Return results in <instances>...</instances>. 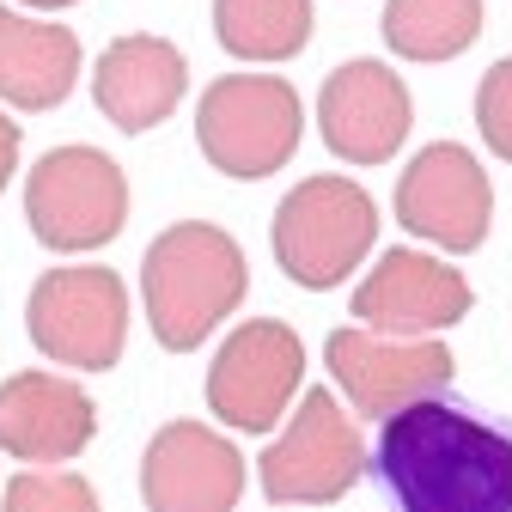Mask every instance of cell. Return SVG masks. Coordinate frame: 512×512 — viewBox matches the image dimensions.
Listing matches in <instances>:
<instances>
[{"label":"cell","instance_id":"obj_1","mask_svg":"<svg viewBox=\"0 0 512 512\" xmlns=\"http://www.w3.org/2000/svg\"><path fill=\"white\" fill-rule=\"evenodd\" d=\"M372 476L397 512H512V421L421 397L378 421Z\"/></svg>","mask_w":512,"mask_h":512},{"label":"cell","instance_id":"obj_2","mask_svg":"<svg viewBox=\"0 0 512 512\" xmlns=\"http://www.w3.org/2000/svg\"><path fill=\"white\" fill-rule=\"evenodd\" d=\"M244 293H250V263L232 232H220L208 220H183L147 244L141 299H147V324H153L159 348H171V354L202 348L238 311Z\"/></svg>","mask_w":512,"mask_h":512},{"label":"cell","instance_id":"obj_3","mask_svg":"<svg viewBox=\"0 0 512 512\" xmlns=\"http://www.w3.org/2000/svg\"><path fill=\"white\" fill-rule=\"evenodd\" d=\"M305 135V110L293 80L275 74H226L196 104V147L220 177L256 183L275 177Z\"/></svg>","mask_w":512,"mask_h":512},{"label":"cell","instance_id":"obj_4","mask_svg":"<svg viewBox=\"0 0 512 512\" xmlns=\"http://www.w3.org/2000/svg\"><path fill=\"white\" fill-rule=\"evenodd\" d=\"M378 244V208L354 177H305L275 208V263L287 281L324 293L348 281Z\"/></svg>","mask_w":512,"mask_h":512},{"label":"cell","instance_id":"obj_5","mask_svg":"<svg viewBox=\"0 0 512 512\" xmlns=\"http://www.w3.org/2000/svg\"><path fill=\"white\" fill-rule=\"evenodd\" d=\"M25 220L43 250H98L128 220V177L98 147H55L25 177Z\"/></svg>","mask_w":512,"mask_h":512},{"label":"cell","instance_id":"obj_6","mask_svg":"<svg viewBox=\"0 0 512 512\" xmlns=\"http://www.w3.org/2000/svg\"><path fill=\"white\" fill-rule=\"evenodd\" d=\"M25 330L55 366L110 372L128 342V287L116 269H49L25 299Z\"/></svg>","mask_w":512,"mask_h":512},{"label":"cell","instance_id":"obj_7","mask_svg":"<svg viewBox=\"0 0 512 512\" xmlns=\"http://www.w3.org/2000/svg\"><path fill=\"white\" fill-rule=\"evenodd\" d=\"M366 445L360 427L348 421V409L336 403V391H305L299 415L287 421V433L263 452V494L275 506H330L342 500L360 476H366Z\"/></svg>","mask_w":512,"mask_h":512},{"label":"cell","instance_id":"obj_8","mask_svg":"<svg viewBox=\"0 0 512 512\" xmlns=\"http://www.w3.org/2000/svg\"><path fill=\"white\" fill-rule=\"evenodd\" d=\"M330 372L360 421H384L421 397L452 391L458 360L433 336H384V330H336L330 336Z\"/></svg>","mask_w":512,"mask_h":512},{"label":"cell","instance_id":"obj_9","mask_svg":"<svg viewBox=\"0 0 512 512\" xmlns=\"http://www.w3.org/2000/svg\"><path fill=\"white\" fill-rule=\"evenodd\" d=\"M494 220V189L488 171L476 165L470 147L458 141H433L409 159V171L397 177V226L415 238H433L439 250L470 256L482 250Z\"/></svg>","mask_w":512,"mask_h":512},{"label":"cell","instance_id":"obj_10","mask_svg":"<svg viewBox=\"0 0 512 512\" xmlns=\"http://www.w3.org/2000/svg\"><path fill=\"white\" fill-rule=\"evenodd\" d=\"M299 378H305V342L281 317L238 324L208 366V409L238 433H269L287 415Z\"/></svg>","mask_w":512,"mask_h":512},{"label":"cell","instance_id":"obj_11","mask_svg":"<svg viewBox=\"0 0 512 512\" xmlns=\"http://www.w3.org/2000/svg\"><path fill=\"white\" fill-rule=\"evenodd\" d=\"M317 128H324V147L342 165H384L415 128V104L397 68L360 55L324 80L317 92Z\"/></svg>","mask_w":512,"mask_h":512},{"label":"cell","instance_id":"obj_12","mask_svg":"<svg viewBox=\"0 0 512 512\" xmlns=\"http://www.w3.org/2000/svg\"><path fill=\"white\" fill-rule=\"evenodd\" d=\"M238 445L202 421H165L141 452V500L147 512H238L244 494Z\"/></svg>","mask_w":512,"mask_h":512},{"label":"cell","instance_id":"obj_13","mask_svg":"<svg viewBox=\"0 0 512 512\" xmlns=\"http://www.w3.org/2000/svg\"><path fill=\"white\" fill-rule=\"evenodd\" d=\"M464 311H470V281L433 263L427 250H384L372 275L354 287V317L384 336H439L464 324Z\"/></svg>","mask_w":512,"mask_h":512},{"label":"cell","instance_id":"obj_14","mask_svg":"<svg viewBox=\"0 0 512 512\" xmlns=\"http://www.w3.org/2000/svg\"><path fill=\"white\" fill-rule=\"evenodd\" d=\"M98 433V409L74 378L61 372H13L0 384V452L31 464V470H55L74 464Z\"/></svg>","mask_w":512,"mask_h":512},{"label":"cell","instance_id":"obj_15","mask_svg":"<svg viewBox=\"0 0 512 512\" xmlns=\"http://www.w3.org/2000/svg\"><path fill=\"white\" fill-rule=\"evenodd\" d=\"M183 86H189L183 49L171 37H153V31H128L92 61V104L104 110L110 128H122V135L159 128L183 104Z\"/></svg>","mask_w":512,"mask_h":512},{"label":"cell","instance_id":"obj_16","mask_svg":"<svg viewBox=\"0 0 512 512\" xmlns=\"http://www.w3.org/2000/svg\"><path fill=\"white\" fill-rule=\"evenodd\" d=\"M80 37L31 13L0 7V104L13 110H55L80 86Z\"/></svg>","mask_w":512,"mask_h":512},{"label":"cell","instance_id":"obj_17","mask_svg":"<svg viewBox=\"0 0 512 512\" xmlns=\"http://www.w3.org/2000/svg\"><path fill=\"white\" fill-rule=\"evenodd\" d=\"M378 31L403 61H458L482 37V0H384Z\"/></svg>","mask_w":512,"mask_h":512},{"label":"cell","instance_id":"obj_18","mask_svg":"<svg viewBox=\"0 0 512 512\" xmlns=\"http://www.w3.org/2000/svg\"><path fill=\"white\" fill-rule=\"evenodd\" d=\"M214 37L238 61H293L311 43V0H214Z\"/></svg>","mask_w":512,"mask_h":512},{"label":"cell","instance_id":"obj_19","mask_svg":"<svg viewBox=\"0 0 512 512\" xmlns=\"http://www.w3.org/2000/svg\"><path fill=\"white\" fill-rule=\"evenodd\" d=\"M0 512H98V494L74 470H19L0 494Z\"/></svg>","mask_w":512,"mask_h":512},{"label":"cell","instance_id":"obj_20","mask_svg":"<svg viewBox=\"0 0 512 512\" xmlns=\"http://www.w3.org/2000/svg\"><path fill=\"white\" fill-rule=\"evenodd\" d=\"M476 128H482L488 153L512 165V55H500L476 86Z\"/></svg>","mask_w":512,"mask_h":512},{"label":"cell","instance_id":"obj_21","mask_svg":"<svg viewBox=\"0 0 512 512\" xmlns=\"http://www.w3.org/2000/svg\"><path fill=\"white\" fill-rule=\"evenodd\" d=\"M13 171H19V122L0 110V189L13 183Z\"/></svg>","mask_w":512,"mask_h":512},{"label":"cell","instance_id":"obj_22","mask_svg":"<svg viewBox=\"0 0 512 512\" xmlns=\"http://www.w3.org/2000/svg\"><path fill=\"white\" fill-rule=\"evenodd\" d=\"M19 7H37V13H61V7H80V0H19Z\"/></svg>","mask_w":512,"mask_h":512}]
</instances>
